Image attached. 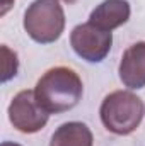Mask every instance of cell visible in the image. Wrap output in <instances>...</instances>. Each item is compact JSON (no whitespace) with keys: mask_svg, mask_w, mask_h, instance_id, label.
I'll return each mask as SVG.
<instances>
[{"mask_svg":"<svg viewBox=\"0 0 145 146\" xmlns=\"http://www.w3.org/2000/svg\"><path fill=\"white\" fill-rule=\"evenodd\" d=\"M36 100L48 114H62L73 109L84 94L79 73L68 66L50 68L34 87Z\"/></svg>","mask_w":145,"mask_h":146,"instance_id":"obj_1","label":"cell"},{"mask_svg":"<svg viewBox=\"0 0 145 146\" xmlns=\"http://www.w3.org/2000/svg\"><path fill=\"white\" fill-rule=\"evenodd\" d=\"M99 115L103 126L109 133L126 136L140 126L145 115V106L135 94L128 90H114L104 97Z\"/></svg>","mask_w":145,"mask_h":146,"instance_id":"obj_2","label":"cell"},{"mask_svg":"<svg viewBox=\"0 0 145 146\" xmlns=\"http://www.w3.org/2000/svg\"><path fill=\"white\" fill-rule=\"evenodd\" d=\"M65 29V12L58 0H34L24 12V31L39 44H51Z\"/></svg>","mask_w":145,"mask_h":146,"instance_id":"obj_3","label":"cell"},{"mask_svg":"<svg viewBox=\"0 0 145 146\" xmlns=\"http://www.w3.org/2000/svg\"><path fill=\"white\" fill-rule=\"evenodd\" d=\"M7 114L10 124L24 134L41 131L50 117V114L36 100L34 90H21L19 94H15L12 102L9 104Z\"/></svg>","mask_w":145,"mask_h":146,"instance_id":"obj_4","label":"cell"},{"mask_svg":"<svg viewBox=\"0 0 145 146\" xmlns=\"http://www.w3.org/2000/svg\"><path fill=\"white\" fill-rule=\"evenodd\" d=\"M111 44V31H104L91 22L75 26L70 34V46L73 48L75 54L89 63H101L108 56Z\"/></svg>","mask_w":145,"mask_h":146,"instance_id":"obj_5","label":"cell"},{"mask_svg":"<svg viewBox=\"0 0 145 146\" xmlns=\"http://www.w3.org/2000/svg\"><path fill=\"white\" fill-rule=\"evenodd\" d=\"M119 78L125 87L138 90L145 87V41H138L125 49L119 61Z\"/></svg>","mask_w":145,"mask_h":146,"instance_id":"obj_6","label":"cell"},{"mask_svg":"<svg viewBox=\"0 0 145 146\" xmlns=\"http://www.w3.org/2000/svg\"><path fill=\"white\" fill-rule=\"evenodd\" d=\"M132 9L126 0H104L91 12L89 22L104 31H113L126 24Z\"/></svg>","mask_w":145,"mask_h":146,"instance_id":"obj_7","label":"cell"},{"mask_svg":"<svg viewBox=\"0 0 145 146\" xmlns=\"http://www.w3.org/2000/svg\"><path fill=\"white\" fill-rule=\"evenodd\" d=\"M94 145V136L92 131L89 129L87 124L72 121L65 122L51 136L50 146H92Z\"/></svg>","mask_w":145,"mask_h":146,"instance_id":"obj_8","label":"cell"},{"mask_svg":"<svg viewBox=\"0 0 145 146\" xmlns=\"http://www.w3.org/2000/svg\"><path fill=\"white\" fill-rule=\"evenodd\" d=\"M2 54H3V75H2V82H9L12 76L17 75L19 68V61H17V54L15 51L9 49L5 44H2Z\"/></svg>","mask_w":145,"mask_h":146,"instance_id":"obj_9","label":"cell"},{"mask_svg":"<svg viewBox=\"0 0 145 146\" xmlns=\"http://www.w3.org/2000/svg\"><path fill=\"white\" fill-rule=\"evenodd\" d=\"M0 5H2L0 14H2V15H5V14H7V10L14 5V0H0Z\"/></svg>","mask_w":145,"mask_h":146,"instance_id":"obj_10","label":"cell"},{"mask_svg":"<svg viewBox=\"0 0 145 146\" xmlns=\"http://www.w3.org/2000/svg\"><path fill=\"white\" fill-rule=\"evenodd\" d=\"M2 146H21V145H17V143H10V141H3Z\"/></svg>","mask_w":145,"mask_h":146,"instance_id":"obj_11","label":"cell"},{"mask_svg":"<svg viewBox=\"0 0 145 146\" xmlns=\"http://www.w3.org/2000/svg\"><path fill=\"white\" fill-rule=\"evenodd\" d=\"M62 2H65V3H75L77 0H62Z\"/></svg>","mask_w":145,"mask_h":146,"instance_id":"obj_12","label":"cell"}]
</instances>
